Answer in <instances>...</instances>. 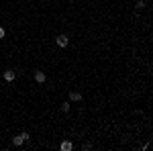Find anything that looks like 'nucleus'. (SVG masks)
Instances as JSON below:
<instances>
[{
  "label": "nucleus",
  "mask_w": 153,
  "mask_h": 151,
  "mask_svg": "<svg viewBox=\"0 0 153 151\" xmlns=\"http://www.w3.org/2000/svg\"><path fill=\"white\" fill-rule=\"evenodd\" d=\"M25 141H29V135L27 133H21V135H16V137H12V145H16V147H21Z\"/></svg>",
  "instance_id": "f257e3e1"
},
{
  "label": "nucleus",
  "mask_w": 153,
  "mask_h": 151,
  "mask_svg": "<svg viewBox=\"0 0 153 151\" xmlns=\"http://www.w3.org/2000/svg\"><path fill=\"white\" fill-rule=\"evenodd\" d=\"M55 43H57V47H61V49H63V47H68V43H70V37L61 33V35H57V39H55Z\"/></svg>",
  "instance_id": "f03ea898"
},
{
  "label": "nucleus",
  "mask_w": 153,
  "mask_h": 151,
  "mask_svg": "<svg viewBox=\"0 0 153 151\" xmlns=\"http://www.w3.org/2000/svg\"><path fill=\"white\" fill-rule=\"evenodd\" d=\"M82 98H84L82 92H76V90H71V92H70V100H71V102H82Z\"/></svg>",
  "instance_id": "7ed1b4c3"
},
{
  "label": "nucleus",
  "mask_w": 153,
  "mask_h": 151,
  "mask_svg": "<svg viewBox=\"0 0 153 151\" xmlns=\"http://www.w3.org/2000/svg\"><path fill=\"white\" fill-rule=\"evenodd\" d=\"M45 80H47L45 71H35V82H37V84H43Z\"/></svg>",
  "instance_id": "20e7f679"
},
{
  "label": "nucleus",
  "mask_w": 153,
  "mask_h": 151,
  "mask_svg": "<svg viewBox=\"0 0 153 151\" xmlns=\"http://www.w3.org/2000/svg\"><path fill=\"white\" fill-rule=\"evenodd\" d=\"M59 149L61 151H71L74 145H71V141H61V143H59Z\"/></svg>",
  "instance_id": "39448f33"
},
{
  "label": "nucleus",
  "mask_w": 153,
  "mask_h": 151,
  "mask_svg": "<svg viewBox=\"0 0 153 151\" xmlns=\"http://www.w3.org/2000/svg\"><path fill=\"white\" fill-rule=\"evenodd\" d=\"M14 78H16V71H12V70H6V71H4V80H6V82H12Z\"/></svg>",
  "instance_id": "423d86ee"
},
{
  "label": "nucleus",
  "mask_w": 153,
  "mask_h": 151,
  "mask_svg": "<svg viewBox=\"0 0 153 151\" xmlns=\"http://www.w3.org/2000/svg\"><path fill=\"white\" fill-rule=\"evenodd\" d=\"M61 112H70V102H63L61 104Z\"/></svg>",
  "instance_id": "0eeeda50"
},
{
  "label": "nucleus",
  "mask_w": 153,
  "mask_h": 151,
  "mask_svg": "<svg viewBox=\"0 0 153 151\" xmlns=\"http://www.w3.org/2000/svg\"><path fill=\"white\" fill-rule=\"evenodd\" d=\"M0 39H4V29L0 27Z\"/></svg>",
  "instance_id": "6e6552de"
}]
</instances>
